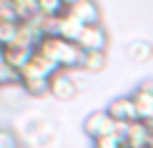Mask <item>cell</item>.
<instances>
[{
  "label": "cell",
  "mask_w": 153,
  "mask_h": 148,
  "mask_svg": "<svg viewBox=\"0 0 153 148\" xmlns=\"http://www.w3.org/2000/svg\"><path fill=\"white\" fill-rule=\"evenodd\" d=\"M35 53L48 58L58 70H78L83 50L78 48V43H68L58 35H43L35 45Z\"/></svg>",
  "instance_id": "cell-1"
},
{
  "label": "cell",
  "mask_w": 153,
  "mask_h": 148,
  "mask_svg": "<svg viewBox=\"0 0 153 148\" xmlns=\"http://www.w3.org/2000/svg\"><path fill=\"white\" fill-rule=\"evenodd\" d=\"M83 133L93 141L105 138V136H118V123L108 115V111H93L83 120Z\"/></svg>",
  "instance_id": "cell-2"
},
{
  "label": "cell",
  "mask_w": 153,
  "mask_h": 148,
  "mask_svg": "<svg viewBox=\"0 0 153 148\" xmlns=\"http://www.w3.org/2000/svg\"><path fill=\"white\" fill-rule=\"evenodd\" d=\"M83 28H85V25H80L71 13L65 10V13H60L58 18L50 20V33L48 35H58V38H63V40H68V43H78Z\"/></svg>",
  "instance_id": "cell-3"
},
{
  "label": "cell",
  "mask_w": 153,
  "mask_h": 148,
  "mask_svg": "<svg viewBox=\"0 0 153 148\" xmlns=\"http://www.w3.org/2000/svg\"><path fill=\"white\" fill-rule=\"evenodd\" d=\"M80 93L78 80L73 78L71 70H58V73L50 78V95L58 100H73L75 95Z\"/></svg>",
  "instance_id": "cell-4"
},
{
  "label": "cell",
  "mask_w": 153,
  "mask_h": 148,
  "mask_svg": "<svg viewBox=\"0 0 153 148\" xmlns=\"http://www.w3.org/2000/svg\"><path fill=\"white\" fill-rule=\"evenodd\" d=\"M78 48L85 53H105L108 50V33L103 25H85L78 38Z\"/></svg>",
  "instance_id": "cell-5"
},
{
  "label": "cell",
  "mask_w": 153,
  "mask_h": 148,
  "mask_svg": "<svg viewBox=\"0 0 153 148\" xmlns=\"http://www.w3.org/2000/svg\"><path fill=\"white\" fill-rule=\"evenodd\" d=\"M55 73H58V68L48 58H43L40 53H33L28 65L20 70V80H50Z\"/></svg>",
  "instance_id": "cell-6"
},
{
  "label": "cell",
  "mask_w": 153,
  "mask_h": 148,
  "mask_svg": "<svg viewBox=\"0 0 153 148\" xmlns=\"http://www.w3.org/2000/svg\"><path fill=\"white\" fill-rule=\"evenodd\" d=\"M108 115H111L116 123H136L138 120V113H136V103H133V95H118V98H113L108 103Z\"/></svg>",
  "instance_id": "cell-7"
},
{
  "label": "cell",
  "mask_w": 153,
  "mask_h": 148,
  "mask_svg": "<svg viewBox=\"0 0 153 148\" xmlns=\"http://www.w3.org/2000/svg\"><path fill=\"white\" fill-rule=\"evenodd\" d=\"M68 13L78 20L80 25H100V8L95 0H80L68 8Z\"/></svg>",
  "instance_id": "cell-8"
},
{
  "label": "cell",
  "mask_w": 153,
  "mask_h": 148,
  "mask_svg": "<svg viewBox=\"0 0 153 148\" xmlns=\"http://www.w3.org/2000/svg\"><path fill=\"white\" fill-rule=\"evenodd\" d=\"M148 141H151L148 123L136 120V123L126 126V133H123V146L126 148H148Z\"/></svg>",
  "instance_id": "cell-9"
},
{
  "label": "cell",
  "mask_w": 153,
  "mask_h": 148,
  "mask_svg": "<svg viewBox=\"0 0 153 148\" xmlns=\"http://www.w3.org/2000/svg\"><path fill=\"white\" fill-rule=\"evenodd\" d=\"M35 53V48H30V45H23V43H10L8 48H5V63L13 68V70H20L28 65V60L33 58Z\"/></svg>",
  "instance_id": "cell-10"
},
{
  "label": "cell",
  "mask_w": 153,
  "mask_h": 148,
  "mask_svg": "<svg viewBox=\"0 0 153 148\" xmlns=\"http://www.w3.org/2000/svg\"><path fill=\"white\" fill-rule=\"evenodd\" d=\"M105 65H108V53H95V50H93V53H85V50H83L78 70L95 75V73H103Z\"/></svg>",
  "instance_id": "cell-11"
},
{
  "label": "cell",
  "mask_w": 153,
  "mask_h": 148,
  "mask_svg": "<svg viewBox=\"0 0 153 148\" xmlns=\"http://www.w3.org/2000/svg\"><path fill=\"white\" fill-rule=\"evenodd\" d=\"M133 103H136V113H138V120L143 123H151L153 120V93H143V91H133Z\"/></svg>",
  "instance_id": "cell-12"
},
{
  "label": "cell",
  "mask_w": 153,
  "mask_h": 148,
  "mask_svg": "<svg viewBox=\"0 0 153 148\" xmlns=\"http://www.w3.org/2000/svg\"><path fill=\"white\" fill-rule=\"evenodd\" d=\"M126 53H128V58L133 63H148L153 58V45L148 40H133V43H128Z\"/></svg>",
  "instance_id": "cell-13"
},
{
  "label": "cell",
  "mask_w": 153,
  "mask_h": 148,
  "mask_svg": "<svg viewBox=\"0 0 153 148\" xmlns=\"http://www.w3.org/2000/svg\"><path fill=\"white\" fill-rule=\"evenodd\" d=\"M35 10L43 18H58L60 13H65L63 0H35Z\"/></svg>",
  "instance_id": "cell-14"
},
{
  "label": "cell",
  "mask_w": 153,
  "mask_h": 148,
  "mask_svg": "<svg viewBox=\"0 0 153 148\" xmlns=\"http://www.w3.org/2000/svg\"><path fill=\"white\" fill-rule=\"evenodd\" d=\"M20 88L33 98H45L50 95V80H20Z\"/></svg>",
  "instance_id": "cell-15"
},
{
  "label": "cell",
  "mask_w": 153,
  "mask_h": 148,
  "mask_svg": "<svg viewBox=\"0 0 153 148\" xmlns=\"http://www.w3.org/2000/svg\"><path fill=\"white\" fill-rule=\"evenodd\" d=\"M18 28H20V23H10V20H3L0 18V45L3 48H8L10 43H15Z\"/></svg>",
  "instance_id": "cell-16"
},
{
  "label": "cell",
  "mask_w": 153,
  "mask_h": 148,
  "mask_svg": "<svg viewBox=\"0 0 153 148\" xmlns=\"http://www.w3.org/2000/svg\"><path fill=\"white\" fill-rule=\"evenodd\" d=\"M10 86H20V73L13 70L8 63L0 65V88H10Z\"/></svg>",
  "instance_id": "cell-17"
},
{
  "label": "cell",
  "mask_w": 153,
  "mask_h": 148,
  "mask_svg": "<svg viewBox=\"0 0 153 148\" xmlns=\"http://www.w3.org/2000/svg\"><path fill=\"white\" fill-rule=\"evenodd\" d=\"M0 148H20V141L13 131L8 128H0Z\"/></svg>",
  "instance_id": "cell-18"
},
{
  "label": "cell",
  "mask_w": 153,
  "mask_h": 148,
  "mask_svg": "<svg viewBox=\"0 0 153 148\" xmlns=\"http://www.w3.org/2000/svg\"><path fill=\"white\" fill-rule=\"evenodd\" d=\"M93 148H126V146H123L120 136H105V138L93 141Z\"/></svg>",
  "instance_id": "cell-19"
},
{
  "label": "cell",
  "mask_w": 153,
  "mask_h": 148,
  "mask_svg": "<svg viewBox=\"0 0 153 148\" xmlns=\"http://www.w3.org/2000/svg\"><path fill=\"white\" fill-rule=\"evenodd\" d=\"M138 91H143V93H153V78H148V80H143L141 86H138Z\"/></svg>",
  "instance_id": "cell-20"
},
{
  "label": "cell",
  "mask_w": 153,
  "mask_h": 148,
  "mask_svg": "<svg viewBox=\"0 0 153 148\" xmlns=\"http://www.w3.org/2000/svg\"><path fill=\"white\" fill-rule=\"evenodd\" d=\"M75 3H80V0H63V5H65V10L71 8V5H75Z\"/></svg>",
  "instance_id": "cell-21"
},
{
  "label": "cell",
  "mask_w": 153,
  "mask_h": 148,
  "mask_svg": "<svg viewBox=\"0 0 153 148\" xmlns=\"http://www.w3.org/2000/svg\"><path fill=\"white\" fill-rule=\"evenodd\" d=\"M3 63H5V48L0 45V65H3Z\"/></svg>",
  "instance_id": "cell-22"
},
{
  "label": "cell",
  "mask_w": 153,
  "mask_h": 148,
  "mask_svg": "<svg viewBox=\"0 0 153 148\" xmlns=\"http://www.w3.org/2000/svg\"><path fill=\"white\" fill-rule=\"evenodd\" d=\"M148 148H153V136H151V141H148Z\"/></svg>",
  "instance_id": "cell-23"
}]
</instances>
